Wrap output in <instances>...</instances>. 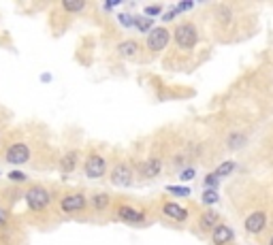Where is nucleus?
Here are the masks:
<instances>
[{
	"mask_svg": "<svg viewBox=\"0 0 273 245\" xmlns=\"http://www.w3.org/2000/svg\"><path fill=\"white\" fill-rule=\"evenodd\" d=\"M175 41H177V45L184 47V49L194 47V43H196V28L192 24H181L179 28L175 30Z\"/></svg>",
	"mask_w": 273,
	"mask_h": 245,
	"instance_id": "obj_1",
	"label": "nucleus"
},
{
	"mask_svg": "<svg viewBox=\"0 0 273 245\" xmlns=\"http://www.w3.org/2000/svg\"><path fill=\"white\" fill-rule=\"evenodd\" d=\"M26 200H28V205L32 209H45L47 205H49V192L45 188H32L28 194H26Z\"/></svg>",
	"mask_w": 273,
	"mask_h": 245,
	"instance_id": "obj_2",
	"label": "nucleus"
},
{
	"mask_svg": "<svg viewBox=\"0 0 273 245\" xmlns=\"http://www.w3.org/2000/svg\"><path fill=\"white\" fill-rule=\"evenodd\" d=\"M167 43H169V32L164 30V28H154L147 34V47L152 51L164 49V47H167Z\"/></svg>",
	"mask_w": 273,
	"mask_h": 245,
	"instance_id": "obj_3",
	"label": "nucleus"
},
{
	"mask_svg": "<svg viewBox=\"0 0 273 245\" xmlns=\"http://www.w3.org/2000/svg\"><path fill=\"white\" fill-rule=\"evenodd\" d=\"M28 158H30V149L26 147L24 143H15V145H11L9 152H7V162L9 164H24V162H28Z\"/></svg>",
	"mask_w": 273,
	"mask_h": 245,
	"instance_id": "obj_4",
	"label": "nucleus"
},
{
	"mask_svg": "<svg viewBox=\"0 0 273 245\" xmlns=\"http://www.w3.org/2000/svg\"><path fill=\"white\" fill-rule=\"evenodd\" d=\"M105 168H107V162L100 156H90L88 162H85V175L92 179H98L105 175Z\"/></svg>",
	"mask_w": 273,
	"mask_h": 245,
	"instance_id": "obj_5",
	"label": "nucleus"
},
{
	"mask_svg": "<svg viewBox=\"0 0 273 245\" xmlns=\"http://www.w3.org/2000/svg\"><path fill=\"white\" fill-rule=\"evenodd\" d=\"M111 181H113L115 185H130L132 181V170L126 167V164H117L113 168V173H111Z\"/></svg>",
	"mask_w": 273,
	"mask_h": 245,
	"instance_id": "obj_6",
	"label": "nucleus"
},
{
	"mask_svg": "<svg viewBox=\"0 0 273 245\" xmlns=\"http://www.w3.org/2000/svg\"><path fill=\"white\" fill-rule=\"evenodd\" d=\"M265 224H267V215L263 211H256V213H252V215L245 220V228H248V232H260L265 228Z\"/></svg>",
	"mask_w": 273,
	"mask_h": 245,
	"instance_id": "obj_7",
	"label": "nucleus"
},
{
	"mask_svg": "<svg viewBox=\"0 0 273 245\" xmlns=\"http://www.w3.org/2000/svg\"><path fill=\"white\" fill-rule=\"evenodd\" d=\"M85 207V199L81 194H71L62 200V209L64 211H79Z\"/></svg>",
	"mask_w": 273,
	"mask_h": 245,
	"instance_id": "obj_8",
	"label": "nucleus"
},
{
	"mask_svg": "<svg viewBox=\"0 0 273 245\" xmlns=\"http://www.w3.org/2000/svg\"><path fill=\"white\" fill-rule=\"evenodd\" d=\"M164 213H167L169 217H173V220H177V222H184L186 217H188V211L181 209V207L175 205V202H167V205H164Z\"/></svg>",
	"mask_w": 273,
	"mask_h": 245,
	"instance_id": "obj_9",
	"label": "nucleus"
},
{
	"mask_svg": "<svg viewBox=\"0 0 273 245\" xmlns=\"http://www.w3.org/2000/svg\"><path fill=\"white\" fill-rule=\"evenodd\" d=\"M233 239V230L228 226H216V230H213V243L216 245H224L228 243Z\"/></svg>",
	"mask_w": 273,
	"mask_h": 245,
	"instance_id": "obj_10",
	"label": "nucleus"
},
{
	"mask_svg": "<svg viewBox=\"0 0 273 245\" xmlns=\"http://www.w3.org/2000/svg\"><path fill=\"white\" fill-rule=\"evenodd\" d=\"M117 215H120L122 220H126V222H143V213L130 209V207H120Z\"/></svg>",
	"mask_w": 273,
	"mask_h": 245,
	"instance_id": "obj_11",
	"label": "nucleus"
},
{
	"mask_svg": "<svg viewBox=\"0 0 273 245\" xmlns=\"http://www.w3.org/2000/svg\"><path fill=\"white\" fill-rule=\"evenodd\" d=\"M117 51H120L122 58H135L137 51H139V45H137L135 41H124V43H120Z\"/></svg>",
	"mask_w": 273,
	"mask_h": 245,
	"instance_id": "obj_12",
	"label": "nucleus"
},
{
	"mask_svg": "<svg viewBox=\"0 0 273 245\" xmlns=\"http://www.w3.org/2000/svg\"><path fill=\"white\" fill-rule=\"evenodd\" d=\"M141 170H143V175L145 177H156V175L160 173V160H147L145 164L141 167Z\"/></svg>",
	"mask_w": 273,
	"mask_h": 245,
	"instance_id": "obj_13",
	"label": "nucleus"
},
{
	"mask_svg": "<svg viewBox=\"0 0 273 245\" xmlns=\"http://www.w3.org/2000/svg\"><path fill=\"white\" fill-rule=\"evenodd\" d=\"M75 162H77V153H66L60 162V168L64 170V173H71V170L75 168Z\"/></svg>",
	"mask_w": 273,
	"mask_h": 245,
	"instance_id": "obj_14",
	"label": "nucleus"
},
{
	"mask_svg": "<svg viewBox=\"0 0 273 245\" xmlns=\"http://www.w3.org/2000/svg\"><path fill=\"white\" fill-rule=\"evenodd\" d=\"M216 222H218V215L213 211L203 213V217H201V226L203 228H213V226H216Z\"/></svg>",
	"mask_w": 273,
	"mask_h": 245,
	"instance_id": "obj_15",
	"label": "nucleus"
},
{
	"mask_svg": "<svg viewBox=\"0 0 273 245\" xmlns=\"http://www.w3.org/2000/svg\"><path fill=\"white\" fill-rule=\"evenodd\" d=\"M92 205L96 207V209H105V207L109 205V196L107 194H96L92 199Z\"/></svg>",
	"mask_w": 273,
	"mask_h": 245,
	"instance_id": "obj_16",
	"label": "nucleus"
},
{
	"mask_svg": "<svg viewBox=\"0 0 273 245\" xmlns=\"http://www.w3.org/2000/svg\"><path fill=\"white\" fill-rule=\"evenodd\" d=\"M233 168H235V162H224V164H220V167H218L216 175H218V177H226V175L233 173Z\"/></svg>",
	"mask_w": 273,
	"mask_h": 245,
	"instance_id": "obj_17",
	"label": "nucleus"
},
{
	"mask_svg": "<svg viewBox=\"0 0 273 245\" xmlns=\"http://www.w3.org/2000/svg\"><path fill=\"white\" fill-rule=\"evenodd\" d=\"M203 202H205V205H216L218 202V192L216 190H205L203 192Z\"/></svg>",
	"mask_w": 273,
	"mask_h": 245,
	"instance_id": "obj_18",
	"label": "nucleus"
},
{
	"mask_svg": "<svg viewBox=\"0 0 273 245\" xmlns=\"http://www.w3.org/2000/svg\"><path fill=\"white\" fill-rule=\"evenodd\" d=\"M135 26L141 32H147L149 28H152V17H137L135 19Z\"/></svg>",
	"mask_w": 273,
	"mask_h": 245,
	"instance_id": "obj_19",
	"label": "nucleus"
},
{
	"mask_svg": "<svg viewBox=\"0 0 273 245\" xmlns=\"http://www.w3.org/2000/svg\"><path fill=\"white\" fill-rule=\"evenodd\" d=\"M62 7L66 9V11H81V9H85V2H83V0H79V2H71V0H64Z\"/></svg>",
	"mask_w": 273,
	"mask_h": 245,
	"instance_id": "obj_20",
	"label": "nucleus"
},
{
	"mask_svg": "<svg viewBox=\"0 0 273 245\" xmlns=\"http://www.w3.org/2000/svg\"><path fill=\"white\" fill-rule=\"evenodd\" d=\"M169 192H171V194H177V196H188L190 194V188H181V185H169Z\"/></svg>",
	"mask_w": 273,
	"mask_h": 245,
	"instance_id": "obj_21",
	"label": "nucleus"
},
{
	"mask_svg": "<svg viewBox=\"0 0 273 245\" xmlns=\"http://www.w3.org/2000/svg\"><path fill=\"white\" fill-rule=\"evenodd\" d=\"M218 181H220V177H218L216 173H213V175H207V177H205V184H207V188H209V190L216 188Z\"/></svg>",
	"mask_w": 273,
	"mask_h": 245,
	"instance_id": "obj_22",
	"label": "nucleus"
},
{
	"mask_svg": "<svg viewBox=\"0 0 273 245\" xmlns=\"http://www.w3.org/2000/svg\"><path fill=\"white\" fill-rule=\"evenodd\" d=\"M243 141H245V138L241 135H233L231 138H228V145H231V147H239V145H243Z\"/></svg>",
	"mask_w": 273,
	"mask_h": 245,
	"instance_id": "obj_23",
	"label": "nucleus"
},
{
	"mask_svg": "<svg viewBox=\"0 0 273 245\" xmlns=\"http://www.w3.org/2000/svg\"><path fill=\"white\" fill-rule=\"evenodd\" d=\"M120 21H122L124 26H132V24H135V19H130V15H126V13L120 15Z\"/></svg>",
	"mask_w": 273,
	"mask_h": 245,
	"instance_id": "obj_24",
	"label": "nucleus"
},
{
	"mask_svg": "<svg viewBox=\"0 0 273 245\" xmlns=\"http://www.w3.org/2000/svg\"><path fill=\"white\" fill-rule=\"evenodd\" d=\"M160 13V7L154 4V7H145V15H158Z\"/></svg>",
	"mask_w": 273,
	"mask_h": 245,
	"instance_id": "obj_25",
	"label": "nucleus"
},
{
	"mask_svg": "<svg viewBox=\"0 0 273 245\" xmlns=\"http://www.w3.org/2000/svg\"><path fill=\"white\" fill-rule=\"evenodd\" d=\"M192 177H194V168H186L181 173V179H192Z\"/></svg>",
	"mask_w": 273,
	"mask_h": 245,
	"instance_id": "obj_26",
	"label": "nucleus"
},
{
	"mask_svg": "<svg viewBox=\"0 0 273 245\" xmlns=\"http://www.w3.org/2000/svg\"><path fill=\"white\" fill-rule=\"evenodd\" d=\"M175 15H177V9H171L169 13H164V17H162V19H164V21H171V19L175 17Z\"/></svg>",
	"mask_w": 273,
	"mask_h": 245,
	"instance_id": "obj_27",
	"label": "nucleus"
},
{
	"mask_svg": "<svg viewBox=\"0 0 273 245\" xmlns=\"http://www.w3.org/2000/svg\"><path fill=\"white\" fill-rule=\"evenodd\" d=\"M175 9H177V13H179V11H188V9H192V2H181Z\"/></svg>",
	"mask_w": 273,
	"mask_h": 245,
	"instance_id": "obj_28",
	"label": "nucleus"
},
{
	"mask_svg": "<svg viewBox=\"0 0 273 245\" xmlns=\"http://www.w3.org/2000/svg\"><path fill=\"white\" fill-rule=\"evenodd\" d=\"M4 224H7V211L0 209V226H4Z\"/></svg>",
	"mask_w": 273,
	"mask_h": 245,
	"instance_id": "obj_29",
	"label": "nucleus"
},
{
	"mask_svg": "<svg viewBox=\"0 0 273 245\" xmlns=\"http://www.w3.org/2000/svg\"><path fill=\"white\" fill-rule=\"evenodd\" d=\"M11 179H19L21 181V179H26V177H24V173H11Z\"/></svg>",
	"mask_w": 273,
	"mask_h": 245,
	"instance_id": "obj_30",
	"label": "nucleus"
},
{
	"mask_svg": "<svg viewBox=\"0 0 273 245\" xmlns=\"http://www.w3.org/2000/svg\"><path fill=\"white\" fill-rule=\"evenodd\" d=\"M271 245H273V239H271Z\"/></svg>",
	"mask_w": 273,
	"mask_h": 245,
	"instance_id": "obj_31",
	"label": "nucleus"
}]
</instances>
